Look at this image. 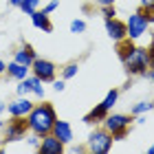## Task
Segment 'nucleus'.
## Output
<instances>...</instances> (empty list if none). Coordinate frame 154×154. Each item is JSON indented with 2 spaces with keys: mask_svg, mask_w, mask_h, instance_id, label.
I'll return each instance as SVG.
<instances>
[{
  "mask_svg": "<svg viewBox=\"0 0 154 154\" xmlns=\"http://www.w3.org/2000/svg\"><path fill=\"white\" fill-rule=\"evenodd\" d=\"M119 57H121L125 71L130 75H145L150 68V51L143 46H134L130 38H123L119 44Z\"/></svg>",
  "mask_w": 154,
  "mask_h": 154,
  "instance_id": "1",
  "label": "nucleus"
},
{
  "mask_svg": "<svg viewBox=\"0 0 154 154\" xmlns=\"http://www.w3.org/2000/svg\"><path fill=\"white\" fill-rule=\"evenodd\" d=\"M26 121H29L31 132L44 137L53 130L55 121H57V115H55V108L51 103H42V106H33V110L26 115Z\"/></svg>",
  "mask_w": 154,
  "mask_h": 154,
  "instance_id": "2",
  "label": "nucleus"
},
{
  "mask_svg": "<svg viewBox=\"0 0 154 154\" xmlns=\"http://www.w3.org/2000/svg\"><path fill=\"white\" fill-rule=\"evenodd\" d=\"M112 141H115L112 132H108L106 128L103 130H95V132H90V137H88L86 150L93 152V154H108L110 148H112Z\"/></svg>",
  "mask_w": 154,
  "mask_h": 154,
  "instance_id": "3",
  "label": "nucleus"
},
{
  "mask_svg": "<svg viewBox=\"0 0 154 154\" xmlns=\"http://www.w3.org/2000/svg\"><path fill=\"white\" fill-rule=\"evenodd\" d=\"M29 132V121L26 117H11L9 123H5V143H13L26 137Z\"/></svg>",
  "mask_w": 154,
  "mask_h": 154,
  "instance_id": "4",
  "label": "nucleus"
},
{
  "mask_svg": "<svg viewBox=\"0 0 154 154\" xmlns=\"http://www.w3.org/2000/svg\"><path fill=\"white\" fill-rule=\"evenodd\" d=\"M130 121L132 119L128 115H108L103 119V125H106L108 132H112L115 141H121V139H125V132H128Z\"/></svg>",
  "mask_w": 154,
  "mask_h": 154,
  "instance_id": "5",
  "label": "nucleus"
},
{
  "mask_svg": "<svg viewBox=\"0 0 154 154\" xmlns=\"http://www.w3.org/2000/svg\"><path fill=\"white\" fill-rule=\"evenodd\" d=\"M148 18H145L143 11H134L132 16L128 18V22H125V26H128V38L130 40H139L143 35L145 31H148Z\"/></svg>",
  "mask_w": 154,
  "mask_h": 154,
  "instance_id": "6",
  "label": "nucleus"
},
{
  "mask_svg": "<svg viewBox=\"0 0 154 154\" xmlns=\"http://www.w3.org/2000/svg\"><path fill=\"white\" fill-rule=\"evenodd\" d=\"M31 68H33V75H38L42 82H53L55 79V71H57L53 62L40 60V57H35V62L31 64Z\"/></svg>",
  "mask_w": 154,
  "mask_h": 154,
  "instance_id": "7",
  "label": "nucleus"
},
{
  "mask_svg": "<svg viewBox=\"0 0 154 154\" xmlns=\"http://www.w3.org/2000/svg\"><path fill=\"white\" fill-rule=\"evenodd\" d=\"M106 33L110 40L121 42L123 38H128V26H125V22H121L117 18H106Z\"/></svg>",
  "mask_w": 154,
  "mask_h": 154,
  "instance_id": "8",
  "label": "nucleus"
},
{
  "mask_svg": "<svg viewBox=\"0 0 154 154\" xmlns=\"http://www.w3.org/2000/svg\"><path fill=\"white\" fill-rule=\"evenodd\" d=\"M38 152H42V154H62V152H64V143H62L53 132H48V134L42 137Z\"/></svg>",
  "mask_w": 154,
  "mask_h": 154,
  "instance_id": "9",
  "label": "nucleus"
},
{
  "mask_svg": "<svg viewBox=\"0 0 154 154\" xmlns=\"http://www.w3.org/2000/svg\"><path fill=\"white\" fill-rule=\"evenodd\" d=\"M7 110H9L11 117H26L33 110V103L26 99V97H18L16 101H11L9 106H7Z\"/></svg>",
  "mask_w": 154,
  "mask_h": 154,
  "instance_id": "10",
  "label": "nucleus"
},
{
  "mask_svg": "<svg viewBox=\"0 0 154 154\" xmlns=\"http://www.w3.org/2000/svg\"><path fill=\"white\" fill-rule=\"evenodd\" d=\"M35 51L29 46V44H24V46H20L16 53H13V62H18V64H24V66H29L31 68V64L35 62Z\"/></svg>",
  "mask_w": 154,
  "mask_h": 154,
  "instance_id": "11",
  "label": "nucleus"
},
{
  "mask_svg": "<svg viewBox=\"0 0 154 154\" xmlns=\"http://www.w3.org/2000/svg\"><path fill=\"white\" fill-rule=\"evenodd\" d=\"M51 132L60 139L62 143H71L73 141V128H71V123H68V121H60V119H57Z\"/></svg>",
  "mask_w": 154,
  "mask_h": 154,
  "instance_id": "12",
  "label": "nucleus"
},
{
  "mask_svg": "<svg viewBox=\"0 0 154 154\" xmlns=\"http://www.w3.org/2000/svg\"><path fill=\"white\" fill-rule=\"evenodd\" d=\"M31 20H33V26H35V29H42L44 33H51L53 31V24H51V20H48V13L46 11L31 13Z\"/></svg>",
  "mask_w": 154,
  "mask_h": 154,
  "instance_id": "13",
  "label": "nucleus"
},
{
  "mask_svg": "<svg viewBox=\"0 0 154 154\" xmlns=\"http://www.w3.org/2000/svg\"><path fill=\"white\" fill-rule=\"evenodd\" d=\"M7 75L13 77V79H24V77H29V66L18 64V62H9L7 64Z\"/></svg>",
  "mask_w": 154,
  "mask_h": 154,
  "instance_id": "14",
  "label": "nucleus"
},
{
  "mask_svg": "<svg viewBox=\"0 0 154 154\" xmlns=\"http://www.w3.org/2000/svg\"><path fill=\"white\" fill-rule=\"evenodd\" d=\"M108 117V110H103L101 106H95L90 112L84 117V123H93V121H103V119Z\"/></svg>",
  "mask_w": 154,
  "mask_h": 154,
  "instance_id": "15",
  "label": "nucleus"
},
{
  "mask_svg": "<svg viewBox=\"0 0 154 154\" xmlns=\"http://www.w3.org/2000/svg\"><path fill=\"white\" fill-rule=\"evenodd\" d=\"M117 99H119V90L117 88H112V90H108V95H106V99H103L99 106L103 108V110H112V106L117 103Z\"/></svg>",
  "mask_w": 154,
  "mask_h": 154,
  "instance_id": "16",
  "label": "nucleus"
},
{
  "mask_svg": "<svg viewBox=\"0 0 154 154\" xmlns=\"http://www.w3.org/2000/svg\"><path fill=\"white\" fill-rule=\"evenodd\" d=\"M29 82H31V93L35 95V97H44V86H42L40 77L33 75V77H29Z\"/></svg>",
  "mask_w": 154,
  "mask_h": 154,
  "instance_id": "17",
  "label": "nucleus"
},
{
  "mask_svg": "<svg viewBox=\"0 0 154 154\" xmlns=\"http://www.w3.org/2000/svg\"><path fill=\"white\" fill-rule=\"evenodd\" d=\"M38 7H40V0H22V2H20V9H22L26 16L35 13V11H38Z\"/></svg>",
  "mask_w": 154,
  "mask_h": 154,
  "instance_id": "18",
  "label": "nucleus"
},
{
  "mask_svg": "<svg viewBox=\"0 0 154 154\" xmlns=\"http://www.w3.org/2000/svg\"><path fill=\"white\" fill-rule=\"evenodd\" d=\"M16 93H18V97H26V95L31 93V82H29V77H24V79H18Z\"/></svg>",
  "mask_w": 154,
  "mask_h": 154,
  "instance_id": "19",
  "label": "nucleus"
},
{
  "mask_svg": "<svg viewBox=\"0 0 154 154\" xmlns=\"http://www.w3.org/2000/svg\"><path fill=\"white\" fill-rule=\"evenodd\" d=\"M152 108H154L152 101H139L137 106H132V115H145V112H150Z\"/></svg>",
  "mask_w": 154,
  "mask_h": 154,
  "instance_id": "20",
  "label": "nucleus"
},
{
  "mask_svg": "<svg viewBox=\"0 0 154 154\" xmlns=\"http://www.w3.org/2000/svg\"><path fill=\"white\" fill-rule=\"evenodd\" d=\"M77 71H79V66H77L75 62H73V64L64 66V73H62V75H64V79H71V77H75V75H77Z\"/></svg>",
  "mask_w": 154,
  "mask_h": 154,
  "instance_id": "21",
  "label": "nucleus"
},
{
  "mask_svg": "<svg viewBox=\"0 0 154 154\" xmlns=\"http://www.w3.org/2000/svg\"><path fill=\"white\" fill-rule=\"evenodd\" d=\"M86 31V22L84 20H73L71 22V33H84Z\"/></svg>",
  "mask_w": 154,
  "mask_h": 154,
  "instance_id": "22",
  "label": "nucleus"
},
{
  "mask_svg": "<svg viewBox=\"0 0 154 154\" xmlns=\"http://www.w3.org/2000/svg\"><path fill=\"white\" fill-rule=\"evenodd\" d=\"M101 16H103V20H106V18H115V16H117L115 7H112V5H106V7H101Z\"/></svg>",
  "mask_w": 154,
  "mask_h": 154,
  "instance_id": "23",
  "label": "nucleus"
},
{
  "mask_svg": "<svg viewBox=\"0 0 154 154\" xmlns=\"http://www.w3.org/2000/svg\"><path fill=\"white\" fill-rule=\"evenodd\" d=\"M40 141H42V139H40V134H35V132H33V134L31 137H26V143H29L31 145V148H40Z\"/></svg>",
  "mask_w": 154,
  "mask_h": 154,
  "instance_id": "24",
  "label": "nucleus"
},
{
  "mask_svg": "<svg viewBox=\"0 0 154 154\" xmlns=\"http://www.w3.org/2000/svg\"><path fill=\"white\" fill-rule=\"evenodd\" d=\"M57 5H60V2H57V0H51V2H48V5H46V7H44V9H42V11H46V13H53L55 9H57Z\"/></svg>",
  "mask_w": 154,
  "mask_h": 154,
  "instance_id": "25",
  "label": "nucleus"
},
{
  "mask_svg": "<svg viewBox=\"0 0 154 154\" xmlns=\"http://www.w3.org/2000/svg\"><path fill=\"white\" fill-rule=\"evenodd\" d=\"M53 88L57 90V93H62V90L66 88V84H64V79H60V82H55V79H53Z\"/></svg>",
  "mask_w": 154,
  "mask_h": 154,
  "instance_id": "26",
  "label": "nucleus"
},
{
  "mask_svg": "<svg viewBox=\"0 0 154 154\" xmlns=\"http://www.w3.org/2000/svg\"><path fill=\"white\" fill-rule=\"evenodd\" d=\"M141 7L143 9H154V0H141Z\"/></svg>",
  "mask_w": 154,
  "mask_h": 154,
  "instance_id": "27",
  "label": "nucleus"
},
{
  "mask_svg": "<svg viewBox=\"0 0 154 154\" xmlns=\"http://www.w3.org/2000/svg\"><path fill=\"white\" fill-rule=\"evenodd\" d=\"M150 66H154V40H152V44H150Z\"/></svg>",
  "mask_w": 154,
  "mask_h": 154,
  "instance_id": "28",
  "label": "nucleus"
},
{
  "mask_svg": "<svg viewBox=\"0 0 154 154\" xmlns=\"http://www.w3.org/2000/svg\"><path fill=\"white\" fill-rule=\"evenodd\" d=\"M95 2H97V5H99V7H106V5H112V2H115V0H95Z\"/></svg>",
  "mask_w": 154,
  "mask_h": 154,
  "instance_id": "29",
  "label": "nucleus"
},
{
  "mask_svg": "<svg viewBox=\"0 0 154 154\" xmlns=\"http://www.w3.org/2000/svg\"><path fill=\"white\" fill-rule=\"evenodd\" d=\"M71 152H84V148H82V145H73Z\"/></svg>",
  "mask_w": 154,
  "mask_h": 154,
  "instance_id": "30",
  "label": "nucleus"
},
{
  "mask_svg": "<svg viewBox=\"0 0 154 154\" xmlns=\"http://www.w3.org/2000/svg\"><path fill=\"white\" fill-rule=\"evenodd\" d=\"M5 71H7V66H5V62H2V60H0V75H2Z\"/></svg>",
  "mask_w": 154,
  "mask_h": 154,
  "instance_id": "31",
  "label": "nucleus"
},
{
  "mask_svg": "<svg viewBox=\"0 0 154 154\" xmlns=\"http://www.w3.org/2000/svg\"><path fill=\"white\" fill-rule=\"evenodd\" d=\"M145 75H148L150 79H152V84H154V66H152V71H150V73H145Z\"/></svg>",
  "mask_w": 154,
  "mask_h": 154,
  "instance_id": "32",
  "label": "nucleus"
},
{
  "mask_svg": "<svg viewBox=\"0 0 154 154\" xmlns=\"http://www.w3.org/2000/svg\"><path fill=\"white\" fill-rule=\"evenodd\" d=\"M20 2L22 0H9V5H13V7H20Z\"/></svg>",
  "mask_w": 154,
  "mask_h": 154,
  "instance_id": "33",
  "label": "nucleus"
},
{
  "mask_svg": "<svg viewBox=\"0 0 154 154\" xmlns=\"http://www.w3.org/2000/svg\"><path fill=\"white\" fill-rule=\"evenodd\" d=\"M5 110H7V106H5V103H2V101H0V115H2V112H5Z\"/></svg>",
  "mask_w": 154,
  "mask_h": 154,
  "instance_id": "34",
  "label": "nucleus"
},
{
  "mask_svg": "<svg viewBox=\"0 0 154 154\" xmlns=\"http://www.w3.org/2000/svg\"><path fill=\"white\" fill-rule=\"evenodd\" d=\"M148 152H150V154H154V143H152L150 148H148Z\"/></svg>",
  "mask_w": 154,
  "mask_h": 154,
  "instance_id": "35",
  "label": "nucleus"
},
{
  "mask_svg": "<svg viewBox=\"0 0 154 154\" xmlns=\"http://www.w3.org/2000/svg\"><path fill=\"white\" fill-rule=\"evenodd\" d=\"M0 128H5V121H2V119H0Z\"/></svg>",
  "mask_w": 154,
  "mask_h": 154,
  "instance_id": "36",
  "label": "nucleus"
},
{
  "mask_svg": "<svg viewBox=\"0 0 154 154\" xmlns=\"http://www.w3.org/2000/svg\"><path fill=\"white\" fill-rule=\"evenodd\" d=\"M0 150H2V145H0Z\"/></svg>",
  "mask_w": 154,
  "mask_h": 154,
  "instance_id": "37",
  "label": "nucleus"
}]
</instances>
